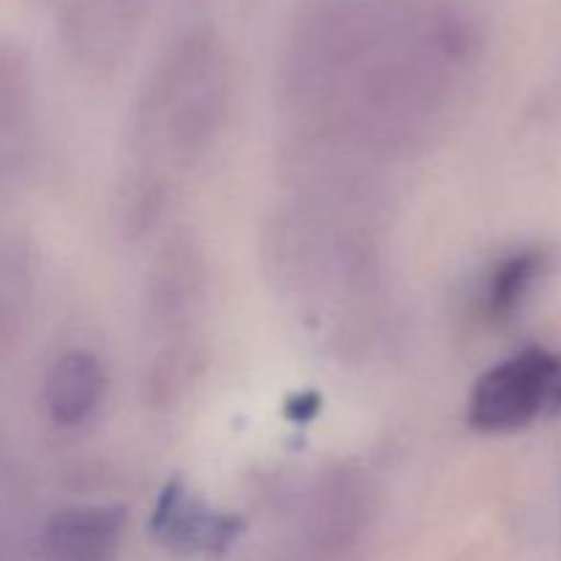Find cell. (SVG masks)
<instances>
[{
    "label": "cell",
    "instance_id": "obj_2",
    "mask_svg": "<svg viewBox=\"0 0 561 561\" xmlns=\"http://www.w3.org/2000/svg\"><path fill=\"white\" fill-rule=\"evenodd\" d=\"M151 531L175 553H225L244 531V520L217 513L190 493L181 480H170L157 499Z\"/></svg>",
    "mask_w": 561,
    "mask_h": 561
},
{
    "label": "cell",
    "instance_id": "obj_1",
    "mask_svg": "<svg viewBox=\"0 0 561 561\" xmlns=\"http://www.w3.org/2000/svg\"><path fill=\"white\" fill-rule=\"evenodd\" d=\"M561 411V354L526 348L493 365L471 389L469 425L480 433H515Z\"/></svg>",
    "mask_w": 561,
    "mask_h": 561
},
{
    "label": "cell",
    "instance_id": "obj_6",
    "mask_svg": "<svg viewBox=\"0 0 561 561\" xmlns=\"http://www.w3.org/2000/svg\"><path fill=\"white\" fill-rule=\"evenodd\" d=\"M318 405H321L318 394L305 392V394H296V398L285 405V411H288L290 420H310L312 414H318Z\"/></svg>",
    "mask_w": 561,
    "mask_h": 561
},
{
    "label": "cell",
    "instance_id": "obj_4",
    "mask_svg": "<svg viewBox=\"0 0 561 561\" xmlns=\"http://www.w3.org/2000/svg\"><path fill=\"white\" fill-rule=\"evenodd\" d=\"M104 367L88 351H66L49 365L44 381L47 411L60 425H77L99 409L104 398Z\"/></svg>",
    "mask_w": 561,
    "mask_h": 561
},
{
    "label": "cell",
    "instance_id": "obj_5",
    "mask_svg": "<svg viewBox=\"0 0 561 561\" xmlns=\"http://www.w3.org/2000/svg\"><path fill=\"white\" fill-rule=\"evenodd\" d=\"M548 266H551V257L540 247H529V250H518L513 255L502 257L493 266L485 285L488 316L493 321H507V318H513L526 305L531 290L542 283V277L548 274Z\"/></svg>",
    "mask_w": 561,
    "mask_h": 561
},
{
    "label": "cell",
    "instance_id": "obj_3",
    "mask_svg": "<svg viewBox=\"0 0 561 561\" xmlns=\"http://www.w3.org/2000/svg\"><path fill=\"white\" fill-rule=\"evenodd\" d=\"M126 515L121 507H75L55 515L44 546L55 561H110L118 548Z\"/></svg>",
    "mask_w": 561,
    "mask_h": 561
}]
</instances>
